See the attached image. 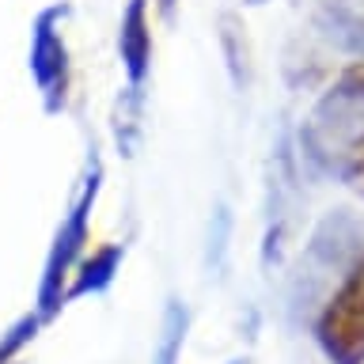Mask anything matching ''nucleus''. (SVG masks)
<instances>
[{"label":"nucleus","mask_w":364,"mask_h":364,"mask_svg":"<svg viewBox=\"0 0 364 364\" xmlns=\"http://www.w3.org/2000/svg\"><path fill=\"white\" fill-rule=\"evenodd\" d=\"M99 193H102V159H99L95 148H91L84 175H80V186L73 193V201H68V213H65V220L57 224L53 243H50L46 262H42L38 292H34V311L42 315V323H53V318L68 307L65 292H68V281H73L80 258L87 255L91 213H95V205H99Z\"/></svg>","instance_id":"1"},{"label":"nucleus","mask_w":364,"mask_h":364,"mask_svg":"<svg viewBox=\"0 0 364 364\" xmlns=\"http://www.w3.org/2000/svg\"><path fill=\"white\" fill-rule=\"evenodd\" d=\"M315 346L330 364H364V255L318 307Z\"/></svg>","instance_id":"2"},{"label":"nucleus","mask_w":364,"mask_h":364,"mask_svg":"<svg viewBox=\"0 0 364 364\" xmlns=\"http://www.w3.org/2000/svg\"><path fill=\"white\" fill-rule=\"evenodd\" d=\"M65 16L68 4H50L31 19L27 68L46 114H61L68 107V91H73V53L65 42Z\"/></svg>","instance_id":"3"},{"label":"nucleus","mask_w":364,"mask_h":364,"mask_svg":"<svg viewBox=\"0 0 364 364\" xmlns=\"http://www.w3.org/2000/svg\"><path fill=\"white\" fill-rule=\"evenodd\" d=\"M152 53H156L152 4L148 0H129L118 19V61H122L125 87L144 91L148 76H152Z\"/></svg>","instance_id":"4"},{"label":"nucleus","mask_w":364,"mask_h":364,"mask_svg":"<svg viewBox=\"0 0 364 364\" xmlns=\"http://www.w3.org/2000/svg\"><path fill=\"white\" fill-rule=\"evenodd\" d=\"M122 262H125V247L122 243H102L95 250H87V255L80 258L73 281H68L65 304L87 300V296H102L114 284V277L122 273Z\"/></svg>","instance_id":"5"},{"label":"nucleus","mask_w":364,"mask_h":364,"mask_svg":"<svg viewBox=\"0 0 364 364\" xmlns=\"http://www.w3.org/2000/svg\"><path fill=\"white\" fill-rule=\"evenodd\" d=\"M186 330H190V311L178 300H171L164 311V334H159V346H156V364H178L182 360Z\"/></svg>","instance_id":"6"},{"label":"nucleus","mask_w":364,"mask_h":364,"mask_svg":"<svg viewBox=\"0 0 364 364\" xmlns=\"http://www.w3.org/2000/svg\"><path fill=\"white\" fill-rule=\"evenodd\" d=\"M46 323H42V315L34 311H23L16 323H11L4 334H0V364H19V357H23V349L31 346L34 338H38V330H42Z\"/></svg>","instance_id":"7"},{"label":"nucleus","mask_w":364,"mask_h":364,"mask_svg":"<svg viewBox=\"0 0 364 364\" xmlns=\"http://www.w3.org/2000/svg\"><path fill=\"white\" fill-rule=\"evenodd\" d=\"M338 178L364 198V133L349 144V152H346V159H341V167H338Z\"/></svg>","instance_id":"8"},{"label":"nucleus","mask_w":364,"mask_h":364,"mask_svg":"<svg viewBox=\"0 0 364 364\" xmlns=\"http://www.w3.org/2000/svg\"><path fill=\"white\" fill-rule=\"evenodd\" d=\"M334 87H341L346 95H353V99H360L364 102V61H353L346 73L338 76V84Z\"/></svg>","instance_id":"9"},{"label":"nucleus","mask_w":364,"mask_h":364,"mask_svg":"<svg viewBox=\"0 0 364 364\" xmlns=\"http://www.w3.org/2000/svg\"><path fill=\"white\" fill-rule=\"evenodd\" d=\"M148 4H152L164 19H171V16H175V8H178V0H148Z\"/></svg>","instance_id":"10"},{"label":"nucleus","mask_w":364,"mask_h":364,"mask_svg":"<svg viewBox=\"0 0 364 364\" xmlns=\"http://www.w3.org/2000/svg\"><path fill=\"white\" fill-rule=\"evenodd\" d=\"M232 364H247V360H232Z\"/></svg>","instance_id":"11"},{"label":"nucleus","mask_w":364,"mask_h":364,"mask_svg":"<svg viewBox=\"0 0 364 364\" xmlns=\"http://www.w3.org/2000/svg\"><path fill=\"white\" fill-rule=\"evenodd\" d=\"M19 364H23V360H19Z\"/></svg>","instance_id":"12"}]
</instances>
